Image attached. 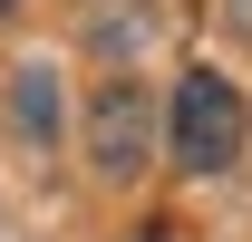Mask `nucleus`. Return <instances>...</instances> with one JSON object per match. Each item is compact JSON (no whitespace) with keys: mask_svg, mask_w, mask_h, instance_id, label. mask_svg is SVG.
<instances>
[{"mask_svg":"<svg viewBox=\"0 0 252 242\" xmlns=\"http://www.w3.org/2000/svg\"><path fill=\"white\" fill-rule=\"evenodd\" d=\"M10 10H20V0H0V20H10Z\"/></svg>","mask_w":252,"mask_h":242,"instance_id":"5","label":"nucleus"},{"mask_svg":"<svg viewBox=\"0 0 252 242\" xmlns=\"http://www.w3.org/2000/svg\"><path fill=\"white\" fill-rule=\"evenodd\" d=\"M146 146H156V97L136 88V68H117L107 88H88V165L126 184L146 165Z\"/></svg>","mask_w":252,"mask_h":242,"instance_id":"2","label":"nucleus"},{"mask_svg":"<svg viewBox=\"0 0 252 242\" xmlns=\"http://www.w3.org/2000/svg\"><path fill=\"white\" fill-rule=\"evenodd\" d=\"M243 136H252L243 88L194 59L185 78H175V107H165V155H175L185 175H233V165H243Z\"/></svg>","mask_w":252,"mask_h":242,"instance_id":"1","label":"nucleus"},{"mask_svg":"<svg viewBox=\"0 0 252 242\" xmlns=\"http://www.w3.org/2000/svg\"><path fill=\"white\" fill-rule=\"evenodd\" d=\"M136 242H175V233H165V223H156V233H136Z\"/></svg>","mask_w":252,"mask_h":242,"instance_id":"4","label":"nucleus"},{"mask_svg":"<svg viewBox=\"0 0 252 242\" xmlns=\"http://www.w3.org/2000/svg\"><path fill=\"white\" fill-rule=\"evenodd\" d=\"M10 117H20V136H59V78H49V68H20Z\"/></svg>","mask_w":252,"mask_h":242,"instance_id":"3","label":"nucleus"}]
</instances>
